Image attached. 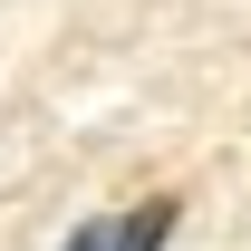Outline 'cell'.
Returning <instances> with one entry per match:
<instances>
[{"label":"cell","mask_w":251,"mask_h":251,"mask_svg":"<svg viewBox=\"0 0 251 251\" xmlns=\"http://www.w3.org/2000/svg\"><path fill=\"white\" fill-rule=\"evenodd\" d=\"M164 242H174V203H135V213L116 222L106 251H164Z\"/></svg>","instance_id":"cell-1"},{"label":"cell","mask_w":251,"mask_h":251,"mask_svg":"<svg viewBox=\"0 0 251 251\" xmlns=\"http://www.w3.org/2000/svg\"><path fill=\"white\" fill-rule=\"evenodd\" d=\"M106 242H116V222H77V232H68L58 251H106Z\"/></svg>","instance_id":"cell-2"}]
</instances>
